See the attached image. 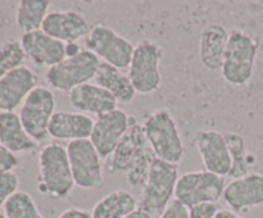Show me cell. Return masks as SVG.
I'll return each instance as SVG.
<instances>
[{"label":"cell","instance_id":"obj_27","mask_svg":"<svg viewBox=\"0 0 263 218\" xmlns=\"http://www.w3.org/2000/svg\"><path fill=\"white\" fill-rule=\"evenodd\" d=\"M226 141H228L229 150H230L231 159H233V169H231L229 176L234 179H239L246 174H248V164H247V156H246V143L244 138L240 135L236 133H230L226 136Z\"/></svg>","mask_w":263,"mask_h":218},{"label":"cell","instance_id":"obj_28","mask_svg":"<svg viewBox=\"0 0 263 218\" xmlns=\"http://www.w3.org/2000/svg\"><path fill=\"white\" fill-rule=\"evenodd\" d=\"M18 186H20V179L15 172L0 173V208L4 207L8 199L18 191Z\"/></svg>","mask_w":263,"mask_h":218},{"label":"cell","instance_id":"obj_15","mask_svg":"<svg viewBox=\"0 0 263 218\" xmlns=\"http://www.w3.org/2000/svg\"><path fill=\"white\" fill-rule=\"evenodd\" d=\"M37 84L32 69L22 66L0 78V112H14Z\"/></svg>","mask_w":263,"mask_h":218},{"label":"cell","instance_id":"obj_9","mask_svg":"<svg viewBox=\"0 0 263 218\" xmlns=\"http://www.w3.org/2000/svg\"><path fill=\"white\" fill-rule=\"evenodd\" d=\"M55 113V96L45 86H36L21 105L20 118L26 132L33 141L45 140L49 136V123Z\"/></svg>","mask_w":263,"mask_h":218},{"label":"cell","instance_id":"obj_13","mask_svg":"<svg viewBox=\"0 0 263 218\" xmlns=\"http://www.w3.org/2000/svg\"><path fill=\"white\" fill-rule=\"evenodd\" d=\"M91 28L81 13L76 10H55L48 13L41 30L50 37L68 44L85 38Z\"/></svg>","mask_w":263,"mask_h":218},{"label":"cell","instance_id":"obj_11","mask_svg":"<svg viewBox=\"0 0 263 218\" xmlns=\"http://www.w3.org/2000/svg\"><path fill=\"white\" fill-rule=\"evenodd\" d=\"M130 120L131 118L118 108L98 115L89 140L95 146L100 158L105 159L115 153L120 141L130 128Z\"/></svg>","mask_w":263,"mask_h":218},{"label":"cell","instance_id":"obj_1","mask_svg":"<svg viewBox=\"0 0 263 218\" xmlns=\"http://www.w3.org/2000/svg\"><path fill=\"white\" fill-rule=\"evenodd\" d=\"M73 186L67 149L55 143L44 146L39 154V190L53 199H63Z\"/></svg>","mask_w":263,"mask_h":218},{"label":"cell","instance_id":"obj_33","mask_svg":"<svg viewBox=\"0 0 263 218\" xmlns=\"http://www.w3.org/2000/svg\"><path fill=\"white\" fill-rule=\"evenodd\" d=\"M215 218H243L241 215H239L238 213L233 212V210L229 209H220L216 213Z\"/></svg>","mask_w":263,"mask_h":218},{"label":"cell","instance_id":"obj_18","mask_svg":"<svg viewBox=\"0 0 263 218\" xmlns=\"http://www.w3.org/2000/svg\"><path fill=\"white\" fill-rule=\"evenodd\" d=\"M68 102L79 113L104 114L117 109L118 102L110 92L98 85L84 84L68 92Z\"/></svg>","mask_w":263,"mask_h":218},{"label":"cell","instance_id":"obj_12","mask_svg":"<svg viewBox=\"0 0 263 218\" xmlns=\"http://www.w3.org/2000/svg\"><path fill=\"white\" fill-rule=\"evenodd\" d=\"M195 145L200 154L205 171L221 177L229 176L233 169V159L229 150L226 136L215 130L198 132Z\"/></svg>","mask_w":263,"mask_h":218},{"label":"cell","instance_id":"obj_14","mask_svg":"<svg viewBox=\"0 0 263 218\" xmlns=\"http://www.w3.org/2000/svg\"><path fill=\"white\" fill-rule=\"evenodd\" d=\"M222 197L235 213L261 207L263 205V174L253 172L231 180L225 186Z\"/></svg>","mask_w":263,"mask_h":218},{"label":"cell","instance_id":"obj_7","mask_svg":"<svg viewBox=\"0 0 263 218\" xmlns=\"http://www.w3.org/2000/svg\"><path fill=\"white\" fill-rule=\"evenodd\" d=\"M84 44L86 50L94 53L102 62L121 71L130 67L135 50V46L127 38L103 25L94 26L89 35L84 38Z\"/></svg>","mask_w":263,"mask_h":218},{"label":"cell","instance_id":"obj_2","mask_svg":"<svg viewBox=\"0 0 263 218\" xmlns=\"http://www.w3.org/2000/svg\"><path fill=\"white\" fill-rule=\"evenodd\" d=\"M257 53L258 41L253 36L240 30H231L221 68L223 80L233 86L248 84L253 76Z\"/></svg>","mask_w":263,"mask_h":218},{"label":"cell","instance_id":"obj_30","mask_svg":"<svg viewBox=\"0 0 263 218\" xmlns=\"http://www.w3.org/2000/svg\"><path fill=\"white\" fill-rule=\"evenodd\" d=\"M217 212V205L213 203H204L189 208V218H215Z\"/></svg>","mask_w":263,"mask_h":218},{"label":"cell","instance_id":"obj_5","mask_svg":"<svg viewBox=\"0 0 263 218\" xmlns=\"http://www.w3.org/2000/svg\"><path fill=\"white\" fill-rule=\"evenodd\" d=\"M177 180V164L154 158L141 192V209L148 213H163L175 195Z\"/></svg>","mask_w":263,"mask_h":218},{"label":"cell","instance_id":"obj_8","mask_svg":"<svg viewBox=\"0 0 263 218\" xmlns=\"http://www.w3.org/2000/svg\"><path fill=\"white\" fill-rule=\"evenodd\" d=\"M74 185L81 189L99 190L104 186L102 158L89 138L69 141L66 146Z\"/></svg>","mask_w":263,"mask_h":218},{"label":"cell","instance_id":"obj_20","mask_svg":"<svg viewBox=\"0 0 263 218\" xmlns=\"http://www.w3.org/2000/svg\"><path fill=\"white\" fill-rule=\"evenodd\" d=\"M228 41L229 32L221 25L213 23L204 27L199 38V59L204 68L212 72L221 71Z\"/></svg>","mask_w":263,"mask_h":218},{"label":"cell","instance_id":"obj_32","mask_svg":"<svg viewBox=\"0 0 263 218\" xmlns=\"http://www.w3.org/2000/svg\"><path fill=\"white\" fill-rule=\"evenodd\" d=\"M58 218H91L87 210L85 209H79V208H71V209H67L59 215Z\"/></svg>","mask_w":263,"mask_h":218},{"label":"cell","instance_id":"obj_34","mask_svg":"<svg viewBox=\"0 0 263 218\" xmlns=\"http://www.w3.org/2000/svg\"><path fill=\"white\" fill-rule=\"evenodd\" d=\"M82 49L77 45L76 43H68L66 44V55L67 56H73L79 54Z\"/></svg>","mask_w":263,"mask_h":218},{"label":"cell","instance_id":"obj_31","mask_svg":"<svg viewBox=\"0 0 263 218\" xmlns=\"http://www.w3.org/2000/svg\"><path fill=\"white\" fill-rule=\"evenodd\" d=\"M159 218H189V208L175 199L167 205Z\"/></svg>","mask_w":263,"mask_h":218},{"label":"cell","instance_id":"obj_25","mask_svg":"<svg viewBox=\"0 0 263 218\" xmlns=\"http://www.w3.org/2000/svg\"><path fill=\"white\" fill-rule=\"evenodd\" d=\"M7 218H44L39 212L32 196L25 191H17L4 204Z\"/></svg>","mask_w":263,"mask_h":218},{"label":"cell","instance_id":"obj_36","mask_svg":"<svg viewBox=\"0 0 263 218\" xmlns=\"http://www.w3.org/2000/svg\"><path fill=\"white\" fill-rule=\"evenodd\" d=\"M0 218H7V215H5L3 212H0Z\"/></svg>","mask_w":263,"mask_h":218},{"label":"cell","instance_id":"obj_21","mask_svg":"<svg viewBox=\"0 0 263 218\" xmlns=\"http://www.w3.org/2000/svg\"><path fill=\"white\" fill-rule=\"evenodd\" d=\"M0 144L13 154L30 153L37 146L26 132L20 114L15 112H0Z\"/></svg>","mask_w":263,"mask_h":218},{"label":"cell","instance_id":"obj_19","mask_svg":"<svg viewBox=\"0 0 263 218\" xmlns=\"http://www.w3.org/2000/svg\"><path fill=\"white\" fill-rule=\"evenodd\" d=\"M94 122L84 113L55 112L49 123V136L57 140H84L90 138Z\"/></svg>","mask_w":263,"mask_h":218},{"label":"cell","instance_id":"obj_35","mask_svg":"<svg viewBox=\"0 0 263 218\" xmlns=\"http://www.w3.org/2000/svg\"><path fill=\"white\" fill-rule=\"evenodd\" d=\"M125 218H152V214L151 213L145 212L144 209H141V208H139V209L134 210L133 213H130L128 215H126Z\"/></svg>","mask_w":263,"mask_h":218},{"label":"cell","instance_id":"obj_3","mask_svg":"<svg viewBox=\"0 0 263 218\" xmlns=\"http://www.w3.org/2000/svg\"><path fill=\"white\" fill-rule=\"evenodd\" d=\"M146 141L157 159L179 164L184 156V144L174 118L167 110H158L144 122Z\"/></svg>","mask_w":263,"mask_h":218},{"label":"cell","instance_id":"obj_23","mask_svg":"<svg viewBox=\"0 0 263 218\" xmlns=\"http://www.w3.org/2000/svg\"><path fill=\"white\" fill-rule=\"evenodd\" d=\"M138 209V200L125 190L105 195L92 208L91 218H125Z\"/></svg>","mask_w":263,"mask_h":218},{"label":"cell","instance_id":"obj_4","mask_svg":"<svg viewBox=\"0 0 263 218\" xmlns=\"http://www.w3.org/2000/svg\"><path fill=\"white\" fill-rule=\"evenodd\" d=\"M100 63L102 61L94 53L82 49L76 55L67 56L61 63L50 67L45 74L46 82L53 89L69 92L94 80Z\"/></svg>","mask_w":263,"mask_h":218},{"label":"cell","instance_id":"obj_24","mask_svg":"<svg viewBox=\"0 0 263 218\" xmlns=\"http://www.w3.org/2000/svg\"><path fill=\"white\" fill-rule=\"evenodd\" d=\"M49 0H21L15 13V22L23 33L41 30L48 15Z\"/></svg>","mask_w":263,"mask_h":218},{"label":"cell","instance_id":"obj_29","mask_svg":"<svg viewBox=\"0 0 263 218\" xmlns=\"http://www.w3.org/2000/svg\"><path fill=\"white\" fill-rule=\"evenodd\" d=\"M18 158L15 154L8 150L3 144H0V173L12 172L18 166Z\"/></svg>","mask_w":263,"mask_h":218},{"label":"cell","instance_id":"obj_10","mask_svg":"<svg viewBox=\"0 0 263 218\" xmlns=\"http://www.w3.org/2000/svg\"><path fill=\"white\" fill-rule=\"evenodd\" d=\"M162 56V49L152 41L145 40L135 46L127 74L136 92L146 95L159 89L162 81L159 63Z\"/></svg>","mask_w":263,"mask_h":218},{"label":"cell","instance_id":"obj_22","mask_svg":"<svg viewBox=\"0 0 263 218\" xmlns=\"http://www.w3.org/2000/svg\"><path fill=\"white\" fill-rule=\"evenodd\" d=\"M94 81L95 85L110 92L118 103L126 104L135 97L136 91L128 74L123 73V71L105 63V62L100 63Z\"/></svg>","mask_w":263,"mask_h":218},{"label":"cell","instance_id":"obj_26","mask_svg":"<svg viewBox=\"0 0 263 218\" xmlns=\"http://www.w3.org/2000/svg\"><path fill=\"white\" fill-rule=\"evenodd\" d=\"M27 59L21 41L10 40L0 44V78L23 66Z\"/></svg>","mask_w":263,"mask_h":218},{"label":"cell","instance_id":"obj_17","mask_svg":"<svg viewBox=\"0 0 263 218\" xmlns=\"http://www.w3.org/2000/svg\"><path fill=\"white\" fill-rule=\"evenodd\" d=\"M146 136L144 127L139 125H131L126 135L120 141L115 153L110 155L109 167L112 172L131 171L138 163H140L148 154L145 153Z\"/></svg>","mask_w":263,"mask_h":218},{"label":"cell","instance_id":"obj_6","mask_svg":"<svg viewBox=\"0 0 263 218\" xmlns=\"http://www.w3.org/2000/svg\"><path fill=\"white\" fill-rule=\"evenodd\" d=\"M225 186V179L212 172H187L177 180L175 199L187 208L204 203L216 204L223 196Z\"/></svg>","mask_w":263,"mask_h":218},{"label":"cell","instance_id":"obj_16","mask_svg":"<svg viewBox=\"0 0 263 218\" xmlns=\"http://www.w3.org/2000/svg\"><path fill=\"white\" fill-rule=\"evenodd\" d=\"M21 45L26 56L37 66L50 68L67 58L66 44L50 37L43 30L23 33Z\"/></svg>","mask_w":263,"mask_h":218}]
</instances>
